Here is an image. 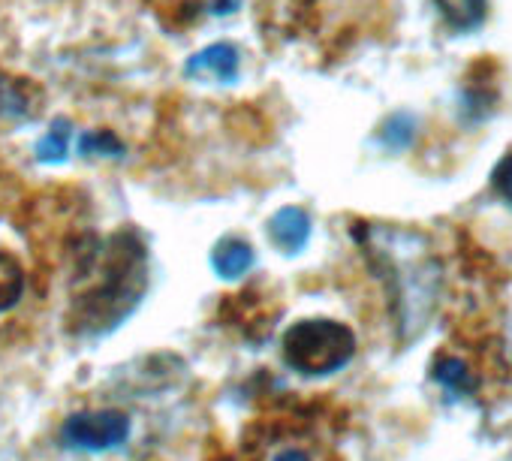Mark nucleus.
I'll return each instance as SVG.
<instances>
[{
	"mask_svg": "<svg viewBox=\"0 0 512 461\" xmlns=\"http://www.w3.org/2000/svg\"><path fill=\"white\" fill-rule=\"evenodd\" d=\"M247 461H335L332 452L305 428L272 425L253 440Z\"/></svg>",
	"mask_w": 512,
	"mask_h": 461,
	"instance_id": "obj_4",
	"label": "nucleus"
},
{
	"mask_svg": "<svg viewBox=\"0 0 512 461\" xmlns=\"http://www.w3.org/2000/svg\"><path fill=\"white\" fill-rule=\"evenodd\" d=\"M362 245L374 260V266L383 272V278L392 284L395 302L401 308L398 314L401 326H413L425 302H431V287H434V266L419 269L431 263L422 239L395 226H368L362 229Z\"/></svg>",
	"mask_w": 512,
	"mask_h": 461,
	"instance_id": "obj_2",
	"label": "nucleus"
},
{
	"mask_svg": "<svg viewBox=\"0 0 512 461\" xmlns=\"http://www.w3.org/2000/svg\"><path fill=\"white\" fill-rule=\"evenodd\" d=\"M241 70V52L232 43H211L187 58L184 73L190 79H217V82H235Z\"/></svg>",
	"mask_w": 512,
	"mask_h": 461,
	"instance_id": "obj_7",
	"label": "nucleus"
},
{
	"mask_svg": "<svg viewBox=\"0 0 512 461\" xmlns=\"http://www.w3.org/2000/svg\"><path fill=\"white\" fill-rule=\"evenodd\" d=\"M491 184H494V190L500 193V199L512 205V154H506V157L494 166Z\"/></svg>",
	"mask_w": 512,
	"mask_h": 461,
	"instance_id": "obj_16",
	"label": "nucleus"
},
{
	"mask_svg": "<svg viewBox=\"0 0 512 461\" xmlns=\"http://www.w3.org/2000/svg\"><path fill=\"white\" fill-rule=\"evenodd\" d=\"M431 377L452 395H467L473 392V371L467 368V362H461L458 356H437L431 365Z\"/></svg>",
	"mask_w": 512,
	"mask_h": 461,
	"instance_id": "obj_11",
	"label": "nucleus"
},
{
	"mask_svg": "<svg viewBox=\"0 0 512 461\" xmlns=\"http://www.w3.org/2000/svg\"><path fill=\"white\" fill-rule=\"evenodd\" d=\"M70 154V130L67 121H58L40 142H37V157L43 163H61Z\"/></svg>",
	"mask_w": 512,
	"mask_h": 461,
	"instance_id": "obj_15",
	"label": "nucleus"
},
{
	"mask_svg": "<svg viewBox=\"0 0 512 461\" xmlns=\"http://www.w3.org/2000/svg\"><path fill=\"white\" fill-rule=\"evenodd\" d=\"M284 362L305 377H326L350 365L356 335L338 320H299L284 332Z\"/></svg>",
	"mask_w": 512,
	"mask_h": 461,
	"instance_id": "obj_3",
	"label": "nucleus"
},
{
	"mask_svg": "<svg viewBox=\"0 0 512 461\" xmlns=\"http://www.w3.org/2000/svg\"><path fill=\"white\" fill-rule=\"evenodd\" d=\"M79 154L82 157H121L124 142L112 130H91L79 136Z\"/></svg>",
	"mask_w": 512,
	"mask_h": 461,
	"instance_id": "obj_13",
	"label": "nucleus"
},
{
	"mask_svg": "<svg viewBox=\"0 0 512 461\" xmlns=\"http://www.w3.org/2000/svg\"><path fill=\"white\" fill-rule=\"evenodd\" d=\"M94 275L91 287L76 299V329L106 332L115 329L142 299L148 287V257L136 233H115L94 242L79 263V278Z\"/></svg>",
	"mask_w": 512,
	"mask_h": 461,
	"instance_id": "obj_1",
	"label": "nucleus"
},
{
	"mask_svg": "<svg viewBox=\"0 0 512 461\" xmlns=\"http://www.w3.org/2000/svg\"><path fill=\"white\" fill-rule=\"evenodd\" d=\"M413 136H416V121H413L410 115H404V112L392 115V118L383 124V130H380V142H383L389 151H404V148H410Z\"/></svg>",
	"mask_w": 512,
	"mask_h": 461,
	"instance_id": "obj_14",
	"label": "nucleus"
},
{
	"mask_svg": "<svg viewBox=\"0 0 512 461\" xmlns=\"http://www.w3.org/2000/svg\"><path fill=\"white\" fill-rule=\"evenodd\" d=\"M434 4L455 34H470L482 28L488 13V0H434Z\"/></svg>",
	"mask_w": 512,
	"mask_h": 461,
	"instance_id": "obj_10",
	"label": "nucleus"
},
{
	"mask_svg": "<svg viewBox=\"0 0 512 461\" xmlns=\"http://www.w3.org/2000/svg\"><path fill=\"white\" fill-rule=\"evenodd\" d=\"M130 434V419L121 410H85V413H73L64 428L61 437L76 446V449H91V452H103L112 449L118 443H124Z\"/></svg>",
	"mask_w": 512,
	"mask_h": 461,
	"instance_id": "obj_5",
	"label": "nucleus"
},
{
	"mask_svg": "<svg viewBox=\"0 0 512 461\" xmlns=\"http://www.w3.org/2000/svg\"><path fill=\"white\" fill-rule=\"evenodd\" d=\"M211 266L220 278L226 281H235V278H244L253 266V248L244 242V239H223L214 254H211Z\"/></svg>",
	"mask_w": 512,
	"mask_h": 461,
	"instance_id": "obj_9",
	"label": "nucleus"
},
{
	"mask_svg": "<svg viewBox=\"0 0 512 461\" xmlns=\"http://www.w3.org/2000/svg\"><path fill=\"white\" fill-rule=\"evenodd\" d=\"M43 88L34 79L0 73V118L34 121L43 112Z\"/></svg>",
	"mask_w": 512,
	"mask_h": 461,
	"instance_id": "obj_6",
	"label": "nucleus"
},
{
	"mask_svg": "<svg viewBox=\"0 0 512 461\" xmlns=\"http://www.w3.org/2000/svg\"><path fill=\"white\" fill-rule=\"evenodd\" d=\"M269 239L281 254H299L311 239V214L299 205H284L269 220Z\"/></svg>",
	"mask_w": 512,
	"mask_h": 461,
	"instance_id": "obj_8",
	"label": "nucleus"
},
{
	"mask_svg": "<svg viewBox=\"0 0 512 461\" xmlns=\"http://www.w3.org/2000/svg\"><path fill=\"white\" fill-rule=\"evenodd\" d=\"M25 284L28 278L22 263L10 251H0V311H10L22 299Z\"/></svg>",
	"mask_w": 512,
	"mask_h": 461,
	"instance_id": "obj_12",
	"label": "nucleus"
}]
</instances>
